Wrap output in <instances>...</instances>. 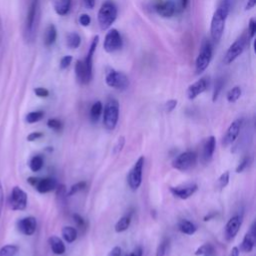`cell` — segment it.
<instances>
[{"label": "cell", "mask_w": 256, "mask_h": 256, "mask_svg": "<svg viewBox=\"0 0 256 256\" xmlns=\"http://www.w3.org/2000/svg\"><path fill=\"white\" fill-rule=\"evenodd\" d=\"M79 23H80L82 26H84V27L89 26L90 23H91V18H90V16H89L88 14H85V13L81 14V15L79 16Z\"/></svg>", "instance_id": "45"}, {"label": "cell", "mask_w": 256, "mask_h": 256, "mask_svg": "<svg viewBox=\"0 0 256 256\" xmlns=\"http://www.w3.org/2000/svg\"><path fill=\"white\" fill-rule=\"evenodd\" d=\"M187 4H188V0H181V5L183 8H185L187 6Z\"/></svg>", "instance_id": "56"}, {"label": "cell", "mask_w": 256, "mask_h": 256, "mask_svg": "<svg viewBox=\"0 0 256 256\" xmlns=\"http://www.w3.org/2000/svg\"><path fill=\"white\" fill-rule=\"evenodd\" d=\"M124 144H125V138L123 136L119 137L117 142H116V144H115V146H114V148H113V154L119 153L123 149Z\"/></svg>", "instance_id": "42"}, {"label": "cell", "mask_w": 256, "mask_h": 256, "mask_svg": "<svg viewBox=\"0 0 256 256\" xmlns=\"http://www.w3.org/2000/svg\"><path fill=\"white\" fill-rule=\"evenodd\" d=\"M34 93L36 94V96L40 97V98H45L49 95V91L44 88V87H37L34 89Z\"/></svg>", "instance_id": "46"}, {"label": "cell", "mask_w": 256, "mask_h": 256, "mask_svg": "<svg viewBox=\"0 0 256 256\" xmlns=\"http://www.w3.org/2000/svg\"><path fill=\"white\" fill-rule=\"evenodd\" d=\"M241 93H242L241 88H240L239 86H235V87H233L232 89H230V90L228 91L226 98H227L228 102L234 103V102H236V101L240 98Z\"/></svg>", "instance_id": "33"}, {"label": "cell", "mask_w": 256, "mask_h": 256, "mask_svg": "<svg viewBox=\"0 0 256 256\" xmlns=\"http://www.w3.org/2000/svg\"><path fill=\"white\" fill-rule=\"evenodd\" d=\"M231 4L232 0H221L212 16L210 24V35L212 40L215 42L219 41L223 35L225 22L231 10Z\"/></svg>", "instance_id": "1"}, {"label": "cell", "mask_w": 256, "mask_h": 256, "mask_svg": "<svg viewBox=\"0 0 256 256\" xmlns=\"http://www.w3.org/2000/svg\"><path fill=\"white\" fill-rule=\"evenodd\" d=\"M28 183L36 188L39 193H48L54 190L57 187V181L54 178H37V177H29L27 179Z\"/></svg>", "instance_id": "12"}, {"label": "cell", "mask_w": 256, "mask_h": 256, "mask_svg": "<svg viewBox=\"0 0 256 256\" xmlns=\"http://www.w3.org/2000/svg\"><path fill=\"white\" fill-rule=\"evenodd\" d=\"M93 55L87 53L85 59L77 60L75 64V75L78 82L82 85L88 84L92 80V67H93Z\"/></svg>", "instance_id": "3"}, {"label": "cell", "mask_w": 256, "mask_h": 256, "mask_svg": "<svg viewBox=\"0 0 256 256\" xmlns=\"http://www.w3.org/2000/svg\"><path fill=\"white\" fill-rule=\"evenodd\" d=\"M82 2L87 9H92L95 6V0H82Z\"/></svg>", "instance_id": "50"}, {"label": "cell", "mask_w": 256, "mask_h": 256, "mask_svg": "<svg viewBox=\"0 0 256 256\" xmlns=\"http://www.w3.org/2000/svg\"><path fill=\"white\" fill-rule=\"evenodd\" d=\"M212 59V45L208 40H204L199 54L195 61V72L196 74H201L209 66Z\"/></svg>", "instance_id": "6"}, {"label": "cell", "mask_w": 256, "mask_h": 256, "mask_svg": "<svg viewBox=\"0 0 256 256\" xmlns=\"http://www.w3.org/2000/svg\"><path fill=\"white\" fill-rule=\"evenodd\" d=\"M105 82L109 87L117 90H125L129 86L128 77L124 73L117 71L113 68H109L106 71Z\"/></svg>", "instance_id": "7"}, {"label": "cell", "mask_w": 256, "mask_h": 256, "mask_svg": "<svg viewBox=\"0 0 256 256\" xmlns=\"http://www.w3.org/2000/svg\"><path fill=\"white\" fill-rule=\"evenodd\" d=\"M72 62V56L71 55H66L61 58L60 60V68L61 69H66Z\"/></svg>", "instance_id": "44"}, {"label": "cell", "mask_w": 256, "mask_h": 256, "mask_svg": "<svg viewBox=\"0 0 256 256\" xmlns=\"http://www.w3.org/2000/svg\"><path fill=\"white\" fill-rule=\"evenodd\" d=\"M103 112V105L100 101H96L90 109V118L92 121H97Z\"/></svg>", "instance_id": "29"}, {"label": "cell", "mask_w": 256, "mask_h": 256, "mask_svg": "<svg viewBox=\"0 0 256 256\" xmlns=\"http://www.w3.org/2000/svg\"><path fill=\"white\" fill-rule=\"evenodd\" d=\"M241 223H242V218L239 215H235L228 220V222L226 223L225 232H224L226 240L231 241L234 239V237L237 235L240 229Z\"/></svg>", "instance_id": "15"}, {"label": "cell", "mask_w": 256, "mask_h": 256, "mask_svg": "<svg viewBox=\"0 0 256 256\" xmlns=\"http://www.w3.org/2000/svg\"><path fill=\"white\" fill-rule=\"evenodd\" d=\"M178 229L180 232H182L183 234H186V235H192L197 230L195 224L187 219H182L179 221Z\"/></svg>", "instance_id": "25"}, {"label": "cell", "mask_w": 256, "mask_h": 256, "mask_svg": "<svg viewBox=\"0 0 256 256\" xmlns=\"http://www.w3.org/2000/svg\"><path fill=\"white\" fill-rule=\"evenodd\" d=\"M126 256H142V249H141V247L136 248L132 253L127 254Z\"/></svg>", "instance_id": "53"}, {"label": "cell", "mask_w": 256, "mask_h": 256, "mask_svg": "<svg viewBox=\"0 0 256 256\" xmlns=\"http://www.w3.org/2000/svg\"><path fill=\"white\" fill-rule=\"evenodd\" d=\"M176 105H177V100H175V99L168 100V101L165 103V110H166L167 112H171V111H173V110L175 109Z\"/></svg>", "instance_id": "47"}, {"label": "cell", "mask_w": 256, "mask_h": 256, "mask_svg": "<svg viewBox=\"0 0 256 256\" xmlns=\"http://www.w3.org/2000/svg\"><path fill=\"white\" fill-rule=\"evenodd\" d=\"M98 23L102 30L108 29L117 18V7L111 1L104 2L98 11Z\"/></svg>", "instance_id": "4"}, {"label": "cell", "mask_w": 256, "mask_h": 256, "mask_svg": "<svg viewBox=\"0 0 256 256\" xmlns=\"http://www.w3.org/2000/svg\"><path fill=\"white\" fill-rule=\"evenodd\" d=\"M250 163V158L249 157H245L243 158V160L238 164V166L236 167V172L237 173H240V172H243L249 165Z\"/></svg>", "instance_id": "43"}, {"label": "cell", "mask_w": 256, "mask_h": 256, "mask_svg": "<svg viewBox=\"0 0 256 256\" xmlns=\"http://www.w3.org/2000/svg\"><path fill=\"white\" fill-rule=\"evenodd\" d=\"M44 164V160L43 157L40 155H35L30 159L29 162V167L33 172H38L39 170H41V168L43 167Z\"/></svg>", "instance_id": "30"}, {"label": "cell", "mask_w": 256, "mask_h": 256, "mask_svg": "<svg viewBox=\"0 0 256 256\" xmlns=\"http://www.w3.org/2000/svg\"><path fill=\"white\" fill-rule=\"evenodd\" d=\"M72 217H73L76 225L78 226V228L86 229V221L82 218V216H80L79 214H73Z\"/></svg>", "instance_id": "41"}, {"label": "cell", "mask_w": 256, "mask_h": 256, "mask_svg": "<svg viewBox=\"0 0 256 256\" xmlns=\"http://www.w3.org/2000/svg\"><path fill=\"white\" fill-rule=\"evenodd\" d=\"M51 3L54 11L60 16L68 14L71 7V0H51Z\"/></svg>", "instance_id": "22"}, {"label": "cell", "mask_w": 256, "mask_h": 256, "mask_svg": "<svg viewBox=\"0 0 256 256\" xmlns=\"http://www.w3.org/2000/svg\"><path fill=\"white\" fill-rule=\"evenodd\" d=\"M215 147H216V140L214 136H209L203 145V159L205 161H209L214 152H215Z\"/></svg>", "instance_id": "21"}, {"label": "cell", "mask_w": 256, "mask_h": 256, "mask_svg": "<svg viewBox=\"0 0 256 256\" xmlns=\"http://www.w3.org/2000/svg\"><path fill=\"white\" fill-rule=\"evenodd\" d=\"M18 252V246L14 244H7L0 248V256H15Z\"/></svg>", "instance_id": "32"}, {"label": "cell", "mask_w": 256, "mask_h": 256, "mask_svg": "<svg viewBox=\"0 0 256 256\" xmlns=\"http://www.w3.org/2000/svg\"><path fill=\"white\" fill-rule=\"evenodd\" d=\"M108 256H121V248L119 246H115L112 248V250L109 252Z\"/></svg>", "instance_id": "49"}, {"label": "cell", "mask_w": 256, "mask_h": 256, "mask_svg": "<svg viewBox=\"0 0 256 256\" xmlns=\"http://www.w3.org/2000/svg\"><path fill=\"white\" fill-rule=\"evenodd\" d=\"M241 123H242L241 119H236L230 124V126L228 127V129L226 131L225 136L222 139V145L228 146L236 140V138L238 137L239 132H240Z\"/></svg>", "instance_id": "17"}, {"label": "cell", "mask_w": 256, "mask_h": 256, "mask_svg": "<svg viewBox=\"0 0 256 256\" xmlns=\"http://www.w3.org/2000/svg\"><path fill=\"white\" fill-rule=\"evenodd\" d=\"M229 183V172L228 171H225L224 173H222L220 175V177L218 178L217 180V186L222 189L224 187H226Z\"/></svg>", "instance_id": "39"}, {"label": "cell", "mask_w": 256, "mask_h": 256, "mask_svg": "<svg viewBox=\"0 0 256 256\" xmlns=\"http://www.w3.org/2000/svg\"><path fill=\"white\" fill-rule=\"evenodd\" d=\"M85 188H86V182L85 181L77 182V183H75L74 185L71 186L69 192L67 193V196H72V195L76 194L77 192H79V191H81V190H83Z\"/></svg>", "instance_id": "38"}, {"label": "cell", "mask_w": 256, "mask_h": 256, "mask_svg": "<svg viewBox=\"0 0 256 256\" xmlns=\"http://www.w3.org/2000/svg\"><path fill=\"white\" fill-rule=\"evenodd\" d=\"M130 223H131V216L126 215V216L121 217L115 224V231L120 233V232L127 230L128 227L130 226Z\"/></svg>", "instance_id": "28"}, {"label": "cell", "mask_w": 256, "mask_h": 256, "mask_svg": "<svg viewBox=\"0 0 256 256\" xmlns=\"http://www.w3.org/2000/svg\"><path fill=\"white\" fill-rule=\"evenodd\" d=\"M81 43V37L76 32H70L66 37V44L70 49H76Z\"/></svg>", "instance_id": "27"}, {"label": "cell", "mask_w": 256, "mask_h": 256, "mask_svg": "<svg viewBox=\"0 0 256 256\" xmlns=\"http://www.w3.org/2000/svg\"><path fill=\"white\" fill-rule=\"evenodd\" d=\"M48 242H49V245H50V248L52 250V252L56 255H61L65 252L66 250V247H65V244L64 242L57 236H51L49 239H48Z\"/></svg>", "instance_id": "23"}, {"label": "cell", "mask_w": 256, "mask_h": 256, "mask_svg": "<svg viewBox=\"0 0 256 256\" xmlns=\"http://www.w3.org/2000/svg\"><path fill=\"white\" fill-rule=\"evenodd\" d=\"M37 228L36 218L33 216L24 217L17 222V229L20 233L26 236H30L35 233Z\"/></svg>", "instance_id": "14"}, {"label": "cell", "mask_w": 256, "mask_h": 256, "mask_svg": "<svg viewBox=\"0 0 256 256\" xmlns=\"http://www.w3.org/2000/svg\"><path fill=\"white\" fill-rule=\"evenodd\" d=\"M47 126L52 129L53 131L55 132H58V131H61L62 128H63V123L59 120V119H56V118H51L47 121Z\"/></svg>", "instance_id": "36"}, {"label": "cell", "mask_w": 256, "mask_h": 256, "mask_svg": "<svg viewBox=\"0 0 256 256\" xmlns=\"http://www.w3.org/2000/svg\"><path fill=\"white\" fill-rule=\"evenodd\" d=\"M197 188L198 186L195 183H190V184H185L181 186L170 187L169 189H170V192L175 197L180 199H187L197 191Z\"/></svg>", "instance_id": "16"}, {"label": "cell", "mask_w": 256, "mask_h": 256, "mask_svg": "<svg viewBox=\"0 0 256 256\" xmlns=\"http://www.w3.org/2000/svg\"><path fill=\"white\" fill-rule=\"evenodd\" d=\"M119 118V103L116 99H109L104 107L103 124L106 129L113 130L116 127Z\"/></svg>", "instance_id": "5"}, {"label": "cell", "mask_w": 256, "mask_h": 256, "mask_svg": "<svg viewBox=\"0 0 256 256\" xmlns=\"http://www.w3.org/2000/svg\"><path fill=\"white\" fill-rule=\"evenodd\" d=\"M216 216V213H209V214H207L205 217H204V221H209V220H211L212 218H214Z\"/></svg>", "instance_id": "55"}, {"label": "cell", "mask_w": 256, "mask_h": 256, "mask_svg": "<svg viewBox=\"0 0 256 256\" xmlns=\"http://www.w3.org/2000/svg\"><path fill=\"white\" fill-rule=\"evenodd\" d=\"M61 233H62V237L64 238V240L66 242H68V243L74 242L76 240V238H77V235H78L77 230L74 227H72V226H65V227H63Z\"/></svg>", "instance_id": "26"}, {"label": "cell", "mask_w": 256, "mask_h": 256, "mask_svg": "<svg viewBox=\"0 0 256 256\" xmlns=\"http://www.w3.org/2000/svg\"><path fill=\"white\" fill-rule=\"evenodd\" d=\"M169 245V239L165 238L162 240V242L158 245L157 250H156V256H165L167 249Z\"/></svg>", "instance_id": "37"}, {"label": "cell", "mask_w": 256, "mask_h": 256, "mask_svg": "<svg viewBox=\"0 0 256 256\" xmlns=\"http://www.w3.org/2000/svg\"><path fill=\"white\" fill-rule=\"evenodd\" d=\"M256 33V21L254 18H251L249 20V24H248V34H249V38L253 39Z\"/></svg>", "instance_id": "40"}, {"label": "cell", "mask_w": 256, "mask_h": 256, "mask_svg": "<svg viewBox=\"0 0 256 256\" xmlns=\"http://www.w3.org/2000/svg\"><path fill=\"white\" fill-rule=\"evenodd\" d=\"M3 203H4V192H3L2 183L0 181V216H1V211H2V207H3Z\"/></svg>", "instance_id": "51"}, {"label": "cell", "mask_w": 256, "mask_h": 256, "mask_svg": "<svg viewBox=\"0 0 256 256\" xmlns=\"http://www.w3.org/2000/svg\"><path fill=\"white\" fill-rule=\"evenodd\" d=\"M40 19V0H29L26 18L24 22V39L31 43L35 40Z\"/></svg>", "instance_id": "2"}, {"label": "cell", "mask_w": 256, "mask_h": 256, "mask_svg": "<svg viewBox=\"0 0 256 256\" xmlns=\"http://www.w3.org/2000/svg\"><path fill=\"white\" fill-rule=\"evenodd\" d=\"M43 117H44V112L42 110H36V111L29 112L25 117V121L29 124H32L40 121Z\"/></svg>", "instance_id": "31"}, {"label": "cell", "mask_w": 256, "mask_h": 256, "mask_svg": "<svg viewBox=\"0 0 256 256\" xmlns=\"http://www.w3.org/2000/svg\"><path fill=\"white\" fill-rule=\"evenodd\" d=\"M197 163V154L194 151H185L174 158L172 161L173 168L179 171H188Z\"/></svg>", "instance_id": "8"}, {"label": "cell", "mask_w": 256, "mask_h": 256, "mask_svg": "<svg viewBox=\"0 0 256 256\" xmlns=\"http://www.w3.org/2000/svg\"><path fill=\"white\" fill-rule=\"evenodd\" d=\"M144 162H145L144 156H140L128 174V177H127L128 185L133 191L137 190L141 185Z\"/></svg>", "instance_id": "10"}, {"label": "cell", "mask_w": 256, "mask_h": 256, "mask_svg": "<svg viewBox=\"0 0 256 256\" xmlns=\"http://www.w3.org/2000/svg\"><path fill=\"white\" fill-rule=\"evenodd\" d=\"M42 136H43V134L41 132H32L27 136V140L30 142L35 141V140H38L39 138H41Z\"/></svg>", "instance_id": "48"}, {"label": "cell", "mask_w": 256, "mask_h": 256, "mask_svg": "<svg viewBox=\"0 0 256 256\" xmlns=\"http://www.w3.org/2000/svg\"><path fill=\"white\" fill-rule=\"evenodd\" d=\"M155 11L163 18H171L176 12V7L170 0L160 1L155 5Z\"/></svg>", "instance_id": "20"}, {"label": "cell", "mask_w": 256, "mask_h": 256, "mask_svg": "<svg viewBox=\"0 0 256 256\" xmlns=\"http://www.w3.org/2000/svg\"><path fill=\"white\" fill-rule=\"evenodd\" d=\"M239 254H240V250H239V248H238V247H236V246H234V247L231 249V251H230V255H229V256H239Z\"/></svg>", "instance_id": "54"}, {"label": "cell", "mask_w": 256, "mask_h": 256, "mask_svg": "<svg viewBox=\"0 0 256 256\" xmlns=\"http://www.w3.org/2000/svg\"><path fill=\"white\" fill-rule=\"evenodd\" d=\"M256 5V0H248L245 5V10H250Z\"/></svg>", "instance_id": "52"}, {"label": "cell", "mask_w": 256, "mask_h": 256, "mask_svg": "<svg viewBox=\"0 0 256 256\" xmlns=\"http://www.w3.org/2000/svg\"><path fill=\"white\" fill-rule=\"evenodd\" d=\"M57 38V30L56 27L53 24H50L44 33V44L45 46L49 47L51 45H53L56 41Z\"/></svg>", "instance_id": "24"}, {"label": "cell", "mask_w": 256, "mask_h": 256, "mask_svg": "<svg viewBox=\"0 0 256 256\" xmlns=\"http://www.w3.org/2000/svg\"><path fill=\"white\" fill-rule=\"evenodd\" d=\"M122 47V38L117 29H110L103 42V48L108 53H113Z\"/></svg>", "instance_id": "11"}, {"label": "cell", "mask_w": 256, "mask_h": 256, "mask_svg": "<svg viewBox=\"0 0 256 256\" xmlns=\"http://www.w3.org/2000/svg\"><path fill=\"white\" fill-rule=\"evenodd\" d=\"M27 194L19 186H14L8 197V205L12 210L22 211L27 207Z\"/></svg>", "instance_id": "9"}, {"label": "cell", "mask_w": 256, "mask_h": 256, "mask_svg": "<svg viewBox=\"0 0 256 256\" xmlns=\"http://www.w3.org/2000/svg\"><path fill=\"white\" fill-rule=\"evenodd\" d=\"M213 253H214V247L211 244H209V243L203 244L202 246L197 248V250L195 251V255L209 256V255H212Z\"/></svg>", "instance_id": "34"}, {"label": "cell", "mask_w": 256, "mask_h": 256, "mask_svg": "<svg viewBox=\"0 0 256 256\" xmlns=\"http://www.w3.org/2000/svg\"><path fill=\"white\" fill-rule=\"evenodd\" d=\"M255 241H256V228H255V222H253L250 227V230L245 234L242 240L240 250L245 253L251 252L254 248Z\"/></svg>", "instance_id": "19"}, {"label": "cell", "mask_w": 256, "mask_h": 256, "mask_svg": "<svg viewBox=\"0 0 256 256\" xmlns=\"http://www.w3.org/2000/svg\"><path fill=\"white\" fill-rule=\"evenodd\" d=\"M223 86H224V80L223 78H218L215 82V85H214V90H213V96H212V100L213 102H215L218 97H219V94L221 93L222 89H223Z\"/></svg>", "instance_id": "35"}, {"label": "cell", "mask_w": 256, "mask_h": 256, "mask_svg": "<svg viewBox=\"0 0 256 256\" xmlns=\"http://www.w3.org/2000/svg\"><path fill=\"white\" fill-rule=\"evenodd\" d=\"M245 45H246V40H245L244 36H241L240 38L236 39L230 45L228 50L226 51V54H225L224 60H223L224 63L226 65L231 64L236 58H238L242 54V52H243V50L245 48Z\"/></svg>", "instance_id": "13"}, {"label": "cell", "mask_w": 256, "mask_h": 256, "mask_svg": "<svg viewBox=\"0 0 256 256\" xmlns=\"http://www.w3.org/2000/svg\"><path fill=\"white\" fill-rule=\"evenodd\" d=\"M208 85H209V81L206 77L200 78L199 80H197L196 82L191 84L188 87L187 92H186L188 99H190V100L195 99L198 95L203 93L208 88Z\"/></svg>", "instance_id": "18"}]
</instances>
